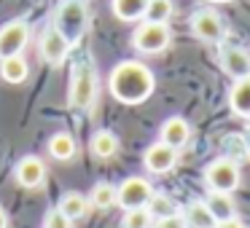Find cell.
Here are the masks:
<instances>
[{
	"instance_id": "1",
	"label": "cell",
	"mask_w": 250,
	"mask_h": 228,
	"mask_svg": "<svg viewBox=\"0 0 250 228\" xmlns=\"http://www.w3.org/2000/svg\"><path fill=\"white\" fill-rule=\"evenodd\" d=\"M153 73L143 62H119L110 73V94L124 105H140L153 94Z\"/></svg>"
},
{
	"instance_id": "2",
	"label": "cell",
	"mask_w": 250,
	"mask_h": 228,
	"mask_svg": "<svg viewBox=\"0 0 250 228\" xmlns=\"http://www.w3.org/2000/svg\"><path fill=\"white\" fill-rule=\"evenodd\" d=\"M89 24V8L83 0H62L57 6V17H54V27L67 38V43H76L83 35Z\"/></svg>"
},
{
	"instance_id": "3",
	"label": "cell",
	"mask_w": 250,
	"mask_h": 228,
	"mask_svg": "<svg viewBox=\"0 0 250 228\" xmlns=\"http://www.w3.org/2000/svg\"><path fill=\"white\" fill-rule=\"evenodd\" d=\"M169 40H172L169 27L167 24H159V22H143L135 30V35H132V46L140 54H162L169 46Z\"/></svg>"
},
{
	"instance_id": "4",
	"label": "cell",
	"mask_w": 250,
	"mask_h": 228,
	"mask_svg": "<svg viewBox=\"0 0 250 228\" xmlns=\"http://www.w3.org/2000/svg\"><path fill=\"white\" fill-rule=\"evenodd\" d=\"M97 99V73L92 65H81L70 83V108L89 110Z\"/></svg>"
},
{
	"instance_id": "5",
	"label": "cell",
	"mask_w": 250,
	"mask_h": 228,
	"mask_svg": "<svg viewBox=\"0 0 250 228\" xmlns=\"http://www.w3.org/2000/svg\"><path fill=\"white\" fill-rule=\"evenodd\" d=\"M205 183L210 190L231 193V190L239 188V167L231 158H215V161H210L205 169Z\"/></svg>"
},
{
	"instance_id": "6",
	"label": "cell",
	"mask_w": 250,
	"mask_h": 228,
	"mask_svg": "<svg viewBox=\"0 0 250 228\" xmlns=\"http://www.w3.org/2000/svg\"><path fill=\"white\" fill-rule=\"evenodd\" d=\"M151 196H153V188L146 177H126L116 188V204H121L124 209H140L151 201Z\"/></svg>"
},
{
	"instance_id": "7",
	"label": "cell",
	"mask_w": 250,
	"mask_h": 228,
	"mask_svg": "<svg viewBox=\"0 0 250 228\" xmlns=\"http://www.w3.org/2000/svg\"><path fill=\"white\" fill-rule=\"evenodd\" d=\"M27 38H30L27 22L14 19V22L3 24V27H0V59L22 54V49L27 46Z\"/></svg>"
},
{
	"instance_id": "8",
	"label": "cell",
	"mask_w": 250,
	"mask_h": 228,
	"mask_svg": "<svg viewBox=\"0 0 250 228\" xmlns=\"http://www.w3.org/2000/svg\"><path fill=\"white\" fill-rule=\"evenodd\" d=\"M191 30H194L196 38L207 40V43H218L223 38V19L215 11L205 8V11H196L191 17Z\"/></svg>"
},
{
	"instance_id": "9",
	"label": "cell",
	"mask_w": 250,
	"mask_h": 228,
	"mask_svg": "<svg viewBox=\"0 0 250 228\" xmlns=\"http://www.w3.org/2000/svg\"><path fill=\"white\" fill-rule=\"evenodd\" d=\"M143 164H146L148 172L164 174V172H169V169L178 164V151H175V148H169L167 142L159 140V142H153V145L146 151V156H143Z\"/></svg>"
},
{
	"instance_id": "10",
	"label": "cell",
	"mask_w": 250,
	"mask_h": 228,
	"mask_svg": "<svg viewBox=\"0 0 250 228\" xmlns=\"http://www.w3.org/2000/svg\"><path fill=\"white\" fill-rule=\"evenodd\" d=\"M38 51H41V59L43 62H49V65H60V62L67 57V51H70V43H67V38L60 33V30L51 27V30H46V33L41 35Z\"/></svg>"
},
{
	"instance_id": "11",
	"label": "cell",
	"mask_w": 250,
	"mask_h": 228,
	"mask_svg": "<svg viewBox=\"0 0 250 228\" xmlns=\"http://www.w3.org/2000/svg\"><path fill=\"white\" fill-rule=\"evenodd\" d=\"M221 67L226 70V76H231L234 81L239 78H250V54L237 46H226L221 51Z\"/></svg>"
},
{
	"instance_id": "12",
	"label": "cell",
	"mask_w": 250,
	"mask_h": 228,
	"mask_svg": "<svg viewBox=\"0 0 250 228\" xmlns=\"http://www.w3.org/2000/svg\"><path fill=\"white\" fill-rule=\"evenodd\" d=\"M46 180V167L38 156H24L17 164V183L22 188H38Z\"/></svg>"
},
{
	"instance_id": "13",
	"label": "cell",
	"mask_w": 250,
	"mask_h": 228,
	"mask_svg": "<svg viewBox=\"0 0 250 228\" xmlns=\"http://www.w3.org/2000/svg\"><path fill=\"white\" fill-rule=\"evenodd\" d=\"M191 140V126L186 118H180V115H172V118H167L162 124V142H167L169 148H175V151H180V148H186Z\"/></svg>"
},
{
	"instance_id": "14",
	"label": "cell",
	"mask_w": 250,
	"mask_h": 228,
	"mask_svg": "<svg viewBox=\"0 0 250 228\" xmlns=\"http://www.w3.org/2000/svg\"><path fill=\"white\" fill-rule=\"evenodd\" d=\"M229 108L239 118H250V78L234 81L231 92H229Z\"/></svg>"
},
{
	"instance_id": "15",
	"label": "cell",
	"mask_w": 250,
	"mask_h": 228,
	"mask_svg": "<svg viewBox=\"0 0 250 228\" xmlns=\"http://www.w3.org/2000/svg\"><path fill=\"white\" fill-rule=\"evenodd\" d=\"M89 207L92 204H89V199L83 193H78V190H67V193L60 199L57 209H60L67 220H81V217H86Z\"/></svg>"
},
{
	"instance_id": "16",
	"label": "cell",
	"mask_w": 250,
	"mask_h": 228,
	"mask_svg": "<svg viewBox=\"0 0 250 228\" xmlns=\"http://www.w3.org/2000/svg\"><path fill=\"white\" fill-rule=\"evenodd\" d=\"M207 209L212 212V217H215V223H223V220H231V217H237V209H234V201L229 193H221V190H210V196H207Z\"/></svg>"
},
{
	"instance_id": "17",
	"label": "cell",
	"mask_w": 250,
	"mask_h": 228,
	"mask_svg": "<svg viewBox=\"0 0 250 228\" xmlns=\"http://www.w3.org/2000/svg\"><path fill=\"white\" fill-rule=\"evenodd\" d=\"M76 151H78V142H76V137L67 134V132H57L49 140V153L57 161H70V158L76 156Z\"/></svg>"
},
{
	"instance_id": "18",
	"label": "cell",
	"mask_w": 250,
	"mask_h": 228,
	"mask_svg": "<svg viewBox=\"0 0 250 228\" xmlns=\"http://www.w3.org/2000/svg\"><path fill=\"white\" fill-rule=\"evenodd\" d=\"M27 73H30V67H27V62H24L22 54L0 59V76H3V81H8V83H22L24 78H27Z\"/></svg>"
},
{
	"instance_id": "19",
	"label": "cell",
	"mask_w": 250,
	"mask_h": 228,
	"mask_svg": "<svg viewBox=\"0 0 250 228\" xmlns=\"http://www.w3.org/2000/svg\"><path fill=\"white\" fill-rule=\"evenodd\" d=\"M89 148H92V153L97 158H113L116 153H119V137H116L113 132L103 129V132H97V134L92 137Z\"/></svg>"
},
{
	"instance_id": "20",
	"label": "cell",
	"mask_w": 250,
	"mask_h": 228,
	"mask_svg": "<svg viewBox=\"0 0 250 228\" xmlns=\"http://www.w3.org/2000/svg\"><path fill=\"white\" fill-rule=\"evenodd\" d=\"M186 223H188V228H218L215 217L207 209L205 201H191L186 209Z\"/></svg>"
},
{
	"instance_id": "21",
	"label": "cell",
	"mask_w": 250,
	"mask_h": 228,
	"mask_svg": "<svg viewBox=\"0 0 250 228\" xmlns=\"http://www.w3.org/2000/svg\"><path fill=\"white\" fill-rule=\"evenodd\" d=\"M148 0H113V14L124 22H135V19L146 17Z\"/></svg>"
},
{
	"instance_id": "22",
	"label": "cell",
	"mask_w": 250,
	"mask_h": 228,
	"mask_svg": "<svg viewBox=\"0 0 250 228\" xmlns=\"http://www.w3.org/2000/svg\"><path fill=\"white\" fill-rule=\"evenodd\" d=\"M89 204L97 209H110L116 207V185L113 183H97L89 193Z\"/></svg>"
},
{
	"instance_id": "23",
	"label": "cell",
	"mask_w": 250,
	"mask_h": 228,
	"mask_svg": "<svg viewBox=\"0 0 250 228\" xmlns=\"http://www.w3.org/2000/svg\"><path fill=\"white\" fill-rule=\"evenodd\" d=\"M172 17V0H148L146 6V22L167 24Z\"/></svg>"
},
{
	"instance_id": "24",
	"label": "cell",
	"mask_w": 250,
	"mask_h": 228,
	"mask_svg": "<svg viewBox=\"0 0 250 228\" xmlns=\"http://www.w3.org/2000/svg\"><path fill=\"white\" fill-rule=\"evenodd\" d=\"M146 209L151 212L153 220H159V217L175 215V212H178V207H175V201L169 199V196H164V193H153V196H151V201L146 204Z\"/></svg>"
},
{
	"instance_id": "25",
	"label": "cell",
	"mask_w": 250,
	"mask_h": 228,
	"mask_svg": "<svg viewBox=\"0 0 250 228\" xmlns=\"http://www.w3.org/2000/svg\"><path fill=\"white\" fill-rule=\"evenodd\" d=\"M121 228H153V217L146 207H140V209H124Z\"/></svg>"
},
{
	"instance_id": "26",
	"label": "cell",
	"mask_w": 250,
	"mask_h": 228,
	"mask_svg": "<svg viewBox=\"0 0 250 228\" xmlns=\"http://www.w3.org/2000/svg\"><path fill=\"white\" fill-rule=\"evenodd\" d=\"M153 228H188V223H186V217H180L178 212H175V215H167V217L153 220Z\"/></svg>"
},
{
	"instance_id": "27",
	"label": "cell",
	"mask_w": 250,
	"mask_h": 228,
	"mask_svg": "<svg viewBox=\"0 0 250 228\" xmlns=\"http://www.w3.org/2000/svg\"><path fill=\"white\" fill-rule=\"evenodd\" d=\"M46 228H73V220H67L60 209H51L46 215Z\"/></svg>"
},
{
	"instance_id": "28",
	"label": "cell",
	"mask_w": 250,
	"mask_h": 228,
	"mask_svg": "<svg viewBox=\"0 0 250 228\" xmlns=\"http://www.w3.org/2000/svg\"><path fill=\"white\" fill-rule=\"evenodd\" d=\"M218 228H248L242 220H237V217H231V220H223V223H218Z\"/></svg>"
},
{
	"instance_id": "29",
	"label": "cell",
	"mask_w": 250,
	"mask_h": 228,
	"mask_svg": "<svg viewBox=\"0 0 250 228\" xmlns=\"http://www.w3.org/2000/svg\"><path fill=\"white\" fill-rule=\"evenodd\" d=\"M0 228H8V217H6V212H3V207H0Z\"/></svg>"
},
{
	"instance_id": "30",
	"label": "cell",
	"mask_w": 250,
	"mask_h": 228,
	"mask_svg": "<svg viewBox=\"0 0 250 228\" xmlns=\"http://www.w3.org/2000/svg\"><path fill=\"white\" fill-rule=\"evenodd\" d=\"M245 151H248V156H250V132H248V140H245Z\"/></svg>"
},
{
	"instance_id": "31",
	"label": "cell",
	"mask_w": 250,
	"mask_h": 228,
	"mask_svg": "<svg viewBox=\"0 0 250 228\" xmlns=\"http://www.w3.org/2000/svg\"><path fill=\"white\" fill-rule=\"evenodd\" d=\"M210 3H229V0H210Z\"/></svg>"
}]
</instances>
